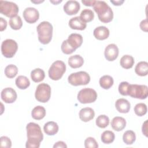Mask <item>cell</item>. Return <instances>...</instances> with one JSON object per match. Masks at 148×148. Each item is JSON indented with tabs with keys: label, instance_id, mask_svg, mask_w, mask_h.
I'll list each match as a JSON object with an SVG mask.
<instances>
[{
	"label": "cell",
	"instance_id": "6da1fadb",
	"mask_svg": "<svg viewBox=\"0 0 148 148\" xmlns=\"http://www.w3.org/2000/svg\"><path fill=\"white\" fill-rule=\"evenodd\" d=\"M27 140V148H38L43 139V135L40 126L35 123H29L26 126Z\"/></svg>",
	"mask_w": 148,
	"mask_h": 148
},
{
	"label": "cell",
	"instance_id": "7a4b0ae2",
	"mask_svg": "<svg viewBox=\"0 0 148 148\" xmlns=\"http://www.w3.org/2000/svg\"><path fill=\"white\" fill-rule=\"evenodd\" d=\"M94 10L98 14L99 20L104 23H108L112 21L113 12L111 8L105 1H95L92 6Z\"/></svg>",
	"mask_w": 148,
	"mask_h": 148
},
{
	"label": "cell",
	"instance_id": "3957f363",
	"mask_svg": "<svg viewBox=\"0 0 148 148\" xmlns=\"http://www.w3.org/2000/svg\"><path fill=\"white\" fill-rule=\"evenodd\" d=\"M38 35L39 41L43 44L46 45L50 43L52 38L53 26L48 21L41 22L36 27Z\"/></svg>",
	"mask_w": 148,
	"mask_h": 148
},
{
	"label": "cell",
	"instance_id": "277c9868",
	"mask_svg": "<svg viewBox=\"0 0 148 148\" xmlns=\"http://www.w3.org/2000/svg\"><path fill=\"white\" fill-rule=\"evenodd\" d=\"M66 71L65 63L60 60L54 61L49 69V77L53 80H58L63 76Z\"/></svg>",
	"mask_w": 148,
	"mask_h": 148
},
{
	"label": "cell",
	"instance_id": "5b68a950",
	"mask_svg": "<svg viewBox=\"0 0 148 148\" xmlns=\"http://www.w3.org/2000/svg\"><path fill=\"white\" fill-rule=\"evenodd\" d=\"M69 83L72 86H77L86 85L90 81V75L84 71H79L71 73L68 78Z\"/></svg>",
	"mask_w": 148,
	"mask_h": 148
},
{
	"label": "cell",
	"instance_id": "8992f818",
	"mask_svg": "<svg viewBox=\"0 0 148 148\" xmlns=\"http://www.w3.org/2000/svg\"><path fill=\"white\" fill-rule=\"evenodd\" d=\"M127 94L132 98L144 99L147 97L148 88L146 85L130 84Z\"/></svg>",
	"mask_w": 148,
	"mask_h": 148
},
{
	"label": "cell",
	"instance_id": "52a82bcc",
	"mask_svg": "<svg viewBox=\"0 0 148 148\" xmlns=\"http://www.w3.org/2000/svg\"><path fill=\"white\" fill-rule=\"evenodd\" d=\"M51 96V87L46 83L39 84L36 89L35 97L37 101L45 103L47 102Z\"/></svg>",
	"mask_w": 148,
	"mask_h": 148
},
{
	"label": "cell",
	"instance_id": "ba28073f",
	"mask_svg": "<svg viewBox=\"0 0 148 148\" xmlns=\"http://www.w3.org/2000/svg\"><path fill=\"white\" fill-rule=\"evenodd\" d=\"M18 49L17 42L11 39L3 40L1 45V52L3 56L6 58H12Z\"/></svg>",
	"mask_w": 148,
	"mask_h": 148
},
{
	"label": "cell",
	"instance_id": "9c48e42d",
	"mask_svg": "<svg viewBox=\"0 0 148 148\" xmlns=\"http://www.w3.org/2000/svg\"><path fill=\"white\" fill-rule=\"evenodd\" d=\"M97 98V93L92 88H83L77 94V99L81 103H92L95 102Z\"/></svg>",
	"mask_w": 148,
	"mask_h": 148
},
{
	"label": "cell",
	"instance_id": "30bf717a",
	"mask_svg": "<svg viewBox=\"0 0 148 148\" xmlns=\"http://www.w3.org/2000/svg\"><path fill=\"white\" fill-rule=\"evenodd\" d=\"M0 12L6 17L12 18L17 16L18 12V7L14 2L0 1Z\"/></svg>",
	"mask_w": 148,
	"mask_h": 148
},
{
	"label": "cell",
	"instance_id": "8fae6325",
	"mask_svg": "<svg viewBox=\"0 0 148 148\" xmlns=\"http://www.w3.org/2000/svg\"><path fill=\"white\" fill-rule=\"evenodd\" d=\"M23 17L25 20L29 24H32L37 21L39 17V13L35 8L29 7L24 9L23 12Z\"/></svg>",
	"mask_w": 148,
	"mask_h": 148
},
{
	"label": "cell",
	"instance_id": "7c38bea8",
	"mask_svg": "<svg viewBox=\"0 0 148 148\" xmlns=\"http://www.w3.org/2000/svg\"><path fill=\"white\" fill-rule=\"evenodd\" d=\"M1 97L2 99L7 103H12L17 99V93L16 91L11 87H6L1 91Z\"/></svg>",
	"mask_w": 148,
	"mask_h": 148
},
{
	"label": "cell",
	"instance_id": "4fadbf2b",
	"mask_svg": "<svg viewBox=\"0 0 148 148\" xmlns=\"http://www.w3.org/2000/svg\"><path fill=\"white\" fill-rule=\"evenodd\" d=\"M119 52V49L115 44H109L105 47V57L108 61H113L117 58Z\"/></svg>",
	"mask_w": 148,
	"mask_h": 148
},
{
	"label": "cell",
	"instance_id": "5bb4252c",
	"mask_svg": "<svg viewBox=\"0 0 148 148\" xmlns=\"http://www.w3.org/2000/svg\"><path fill=\"white\" fill-rule=\"evenodd\" d=\"M64 10L68 15H73L78 13L80 10V4L76 1L70 0L64 5Z\"/></svg>",
	"mask_w": 148,
	"mask_h": 148
},
{
	"label": "cell",
	"instance_id": "9a60e30c",
	"mask_svg": "<svg viewBox=\"0 0 148 148\" xmlns=\"http://www.w3.org/2000/svg\"><path fill=\"white\" fill-rule=\"evenodd\" d=\"M67 40L68 44L75 50L80 47L83 43V37L79 34H71Z\"/></svg>",
	"mask_w": 148,
	"mask_h": 148
},
{
	"label": "cell",
	"instance_id": "2e32d148",
	"mask_svg": "<svg viewBox=\"0 0 148 148\" xmlns=\"http://www.w3.org/2000/svg\"><path fill=\"white\" fill-rule=\"evenodd\" d=\"M115 106L119 112L127 113L130 110L131 105L128 100L124 98H120L116 101Z\"/></svg>",
	"mask_w": 148,
	"mask_h": 148
},
{
	"label": "cell",
	"instance_id": "e0dca14e",
	"mask_svg": "<svg viewBox=\"0 0 148 148\" xmlns=\"http://www.w3.org/2000/svg\"><path fill=\"white\" fill-rule=\"evenodd\" d=\"M93 35L98 40H105L109 36V30L105 26H99L94 29Z\"/></svg>",
	"mask_w": 148,
	"mask_h": 148
},
{
	"label": "cell",
	"instance_id": "ac0fdd59",
	"mask_svg": "<svg viewBox=\"0 0 148 148\" xmlns=\"http://www.w3.org/2000/svg\"><path fill=\"white\" fill-rule=\"evenodd\" d=\"M79 118L84 121L87 122L92 120L95 116V112L94 110L89 107H86L82 109L79 112Z\"/></svg>",
	"mask_w": 148,
	"mask_h": 148
},
{
	"label": "cell",
	"instance_id": "d6986e66",
	"mask_svg": "<svg viewBox=\"0 0 148 148\" xmlns=\"http://www.w3.org/2000/svg\"><path fill=\"white\" fill-rule=\"evenodd\" d=\"M69 26L73 29L84 30L86 28L87 24L80 17L77 16L70 19L69 21Z\"/></svg>",
	"mask_w": 148,
	"mask_h": 148
},
{
	"label": "cell",
	"instance_id": "ffe728a7",
	"mask_svg": "<svg viewBox=\"0 0 148 148\" xmlns=\"http://www.w3.org/2000/svg\"><path fill=\"white\" fill-rule=\"evenodd\" d=\"M126 125V121L122 117H114L111 121V126L112 128L116 131L123 130Z\"/></svg>",
	"mask_w": 148,
	"mask_h": 148
},
{
	"label": "cell",
	"instance_id": "44dd1931",
	"mask_svg": "<svg viewBox=\"0 0 148 148\" xmlns=\"http://www.w3.org/2000/svg\"><path fill=\"white\" fill-rule=\"evenodd\" d=\"M84 63V60L82 56L78 54L71 56L68 59V64L72 68L81 67Z\"/></svg>",
	"mask_w": 148,
	"mask_h": 148
},
{
	"label": "cell",
	"instance_id": "7402d4cb",
	"mask_svg": "<svg viewBox=\"0 0 148 148\" xmlns=\"http://www.w3.org/2000/svg\"><path fill=\"white\" fill-rule=\"evenodd\" d=\"M44 132L48 135H54L58 131V125L54 121H49L43 127Z\"/></svg>",
	"mask_w": 148,
	"mask_h": 148
},
{
	"label": "cell",
	"instance_id": "603a6c76",
	"mask_svg": "<svg viewBox=\"0 0 148 148\" xmlns=\"http://www.w3.org/2000/svg\"><path fill=\"white\" fill-rule=\"evenodd\" d=\"M135 72L139 76H146L148 73V63L146 61L138 62L135 66Z\"/></svg>",
	"mask_w": 148,
	"mask_h": 148
},
{
	"label": "cell",
	"instance_id": "cb8c5ba5",
	"mask_svg": "<svg viewBox=\"0 0 148 148\" xmlns=\"http://www.w3.org/2000/svg\"><path fill=\"white\" fill-rule=\"evenodd\" d=\"M45 77V73L43 70L40 68H36L31 72V79L36 83L42 81Z\"/></svg>",
	"mask_w": 148,
	"mask_h": 148
},
{
	"label": "cell",
	"instance_id": "d4e9b609",
	"mask_svg": "<svg viewBox=\"0 0 148 148\" xmlns=\"http://www.w3.org/2000/svg\"><path fill=\"white\" fill-rule=\"evenodd\" d=\"M46 115V110L42 106H35L32 110L31 116L34 119L41 120L45 117Z\"/></svg>",
	"mask_w": 148,
	"mask_h": 148
},
{
	"label": "cell",
	"instance_id": "484cf974",
	"mask_svg": "<svg viewBox=\"0 0 148 148\" xmlns=\"http://www.w3.org/2000/svg\"><path fill=\"white\" fill-rule=\"evenodd\" d=\"M121 66L124 69L131 68L134 64V59L133 57L130 55L123 56L120 61Z\"/></svg>",
	"mask_w": 148,
	"mask_h": 148
},
{
	"label": "cell",
	"instance_id": "4316f807",
	"mask_svg": "<svg viewBox=\"0 0 148 148\" xmlns=\"http://www.w3.org/2000/svg\"><path fill=\"white\" fill-rule=\"evenodd\" d=\"M100 86L103 89H109L113 84V79L109 75H104L99 79Z\"/></svg>",
	"mask_w": 148,
	"mask_h": 148
},
{
	"label": "cell",
	"instance_id": "83f0119b",
	"mask_svg": "<svg viewBox=\"0 0 148 148\" xmlns=\"http://www.w3.org/2000/svg\"><path fill=\"white\" fill-rule=\"evenodd\" d=\"M16 84L18 88L21 90H24L28 88L30 85L29 79L25 76H18L16 79Z\"/></svg>",
	"mask_w": 148,
	"mask_h": 148
},
{
	"label": "cell",
	"instance_id": "f1b7e54d",
	"mask_svg": "<svg viewBox=\"0 0 148 148\" xmlns=\"http://www.w3.org/2000/svg\"><path fill=\"white\" fill-rule=\"evenodd\" d=\"M123 142L126 145H132L136 140V135L135 132L132 130H128L125 131L123 136Z\"/></svg>",
	"mask_w": 148,
	"mask_h": 148
},
{
	"label": "cell",
	"instance_id": "f546056e",
	"mask_svg": "<svg viewBox=\"0 0 148 148\" xmlns=\"http://www.w3.org/2000/svg\"><path fill=\"white\" fill-rule=\"evenodd\" d=\"M115 138L114 134L111 131H105L101 136V139L103 143L110 144L112 143Z\"/></svg>",
	"mask_w": 148,
	"mask_h": 148
},
{
	"label": "cell",
	"instance_id": "4dcf8cb0",
	"mask_svg": "<svg viewBox=\"0 0 148 148\" xmlns=\"http://www.w3.org/2000/svg\"><path fill=\"white\" fill-rule=\"evenodd\" d=\"M79 17L84 23H86L87 22L91 21L94 19V14L91 10L85 9L82 11Z\"/></svg>",
	"mask_w": 148,
	"mask_h": 148
},
{
	"label": "cell",
	"instance_id": "1f68e13d",
	"mask_svg": "<svg viewBox=\"0 0 148 148\" xmlns=\"http://www.w3.org/2000/svg\"><path fill=\"white\" fill-rule=\"evenodd\" d=\"M9 25L13 29H20L23 25V22L21 17L19 16L12 17L9 20Z\"/></svg>",
	"mask_w": 148,
	"mask_h": 148
},
{
	"label": "cell",
	"instance_id": "d6a6232c",
	"mask_svg": "<svg viewBox=\"0 0 148 148\" xmlns=\"http://www.w3.org/2000/svg\"><path fill=\"white\" fill-rule=\"evenodd\" d=\"M18 68L16 65L13 64L8 65L5 69V74L8 78H13L16 76Z\"/></svg>",
	"mask_w": 148,
	"mask_h": 148
},
{
	"label": "cell",
	"instance_id": "836d02e7",
	"mask_svg": "<svg viewBox=\"0 0 148 148\" xmlns=\"http://www.w3.org/2000/svg\"><path fill=\"white\" fill-rule=\"evenodd\" d=\"M109 123V117L105 115L101 114L99 115L96 119V125L101 128H104L106 127Z\"/></svg>",
	"mask_w": 148,
	"mask_h": 148
},
{
	"label": "cell",
	"instance_id": "e575fe53",
	"mask_svg": "<svg viewBox=\"0 0 148 148\" xmlns=\"http://www.w3.org/2000/svg\"><path fill=\"white\" fill-rule=\"evenodd\" d=\"M147 108L146 104L143 103H137L134 107L135 113L138 116H142L147 113Z\"/></svg>",
	"mask_w": 148,
	"mask_h": 148
},
{
	"label": "cell",
	"instance_id": "d590c367",
	"mask_svg": "<svg viewBox=\"0 0 148 148\" xmlns=\"http://www.w3.org/2000/svg\"><path fill=\"white\" fill-rule=\"evenodd\" d=\"M61 50L65 54H70L73 53L76 50L73 49L68 43L67 40H65L62 42L61 45Z\"/></svg>",
	"mask_w": 148,
	"mask_h": 148
},
{
	"label": "cell",
	"instance_id": "8d00e7d4",
	"mask_svg": "<svg viewBox=\"0 0 148 148\" xmlns=\"http://www.w3.org/2000/svg\"><path fill=\"white\" fill-rule=\"evenodd\" d=\"M84 146L86 148H97L98 143L92 137H88L84 140Z\"/></svg>",
	"mask_w": 148,
	"mask_h": 148
},
{
	"label": "cell",
	"instance_id": "74e56055",
	"mask_svg": "<svg viewBox=\"0 0 148 148\" xmlns=\"http://www.w3.org/2000/svg\"><path fill=\"white\" fill-rule=\"evenodd\" d=\"M129 83L127 82H122L120 83L119 86V91L122 95H128V88L129 86Z\"/></svg>",
	"mask_w": 148,
	"mask_h": 148
},
{
	"label": "cell",
	"instance_id": "f35d334b",
	"mask_svg": "<svg viewBox=\"0 0 148 148\" xmlns=\"http://www.w3.org/2000/svg\"><path fill=\"white\" fill-rule=\"evenodd\" d=\"M1 147L5 148H10L12 146V142L10 139L7 136H1Z\"/></svg>",
	"mask_w": 148,
	"mask_h": 148
},
{
	"label": "cell",
	"instance_id": "ab89813d",
	"mask_svg": "<svg viewBox=\"0 0 148 148\" xmlns=\"http://www.w3.org/2000/svg\"><path fill=\"white\" fill-rule=\"evenodd\" d=\"M140 29L145 31V32H147L148 31V23H147V19H145L143 20H142L140 23Z\"/></svg>",
	"mask_w": 148,
	"mask_h": 148
},
{
	"label": "cell",
	"instance_id": "60d3db41",
	"mask_svg": "<svg viewBox=\"0 0 148 148\" xmlns=\"http://www.w3.org/2000/svg\"><path fill=\"white\" fill-rule=\"evenodd\" d=\"M7 21L3 18H0V31H3L6 28Z\"/></svg>",
	"mask_w": 148,
	"mask_h": 148
},
{
	"label": "cell",
	"instance_id": "b9f144b4",
	"mask_svg": "<svg viewBox=\"0 0 148 148\" xmlns=\"http://www.w3.org/2000/svg\"><path fill=\"white\" fill-rule=\"evenodd\" d=\"M53 147L54 148H57V147H58V148H60H60H65V147L66 148V147H67V146L65 142H64L62 141H58L54 145Z\"/></svg>",
	"mask_w": 148,
	"mask_h": 148
},
{
	"label": "cell",
	"instance_id": "7bdbcfd3",
	"mask_svg": "<svg viewBox=\"0 0 148 148\" xmlns=\"http://www.w3.org/2000/svg\"><path fill=\"white\" fill-rule=\"evenodd\" d=\"M95 0H88V1H85V0H82V2L87 6H92L95 3Z\"/></svg>",
	"mask_w": 148,
	"mask_h": 148
},
{
	"label": "cell",
	"instance_id": "ee69618b",
	"mask_svg": "<svg viewBox=\"0 0 148 148\" xmlns=\"http://www.w3.org/2000/svg\"><path fill=\"white\" fill-rule=\"evenodd\" d=\"M147 120L144 122L142 125V132L147 137Z\"/></svg>",
	"mask_w": 148,
	"mask_h": 148
},
{
	"label": "cell",
	"instance_id": "f6af8a7d",
	"mask_svg": "<svg viewBox=\"0 0 148 148\" xmlns=\"http://www.w3.org/2000/svg\"><path fill=\"white\" fill-rule=\"evenodd\" d=\"M124 2V0H119V1H110V2L112 3L114 5L116 6H120L123 4V3Z\"/></svg>",
	"mask_w": 148,
	"mask_h": 148
},
{
	"label": "cell",
	"instance_id": "bcb514c9",
	"mask_svg": "<svg viewBox=\"0 0 148 148\" xmlns=\"http://www.w3.org/2000/svg\"><path fill=\"white\" fill-rule=\"evenodd\" d=\"M62 2V1H57V2H54V1H50V2H52V3H54V4H57V3H60V2Z\"/></svg>",
	"mask_w": 148,
	"mask_h": 148
}]
</instances>
